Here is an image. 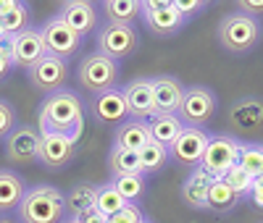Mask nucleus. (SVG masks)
I'll use <instances>...</instances> for the list:
<instances>
[{"label": "nucleus", "mask_w": 263, "mask_h": 223, "mask_svg": "<svg viewBox=\"0 0 263 223\" xmlns=\"http://www.w3.org/2000/svg\"><path fill=\"white\" fill-rule=\"evenodd\" d=\"M37 124L40 134H66L77 139L84 129V108L79 95L66 92V89L48 95L37 110Z\"/></svg>", "instance_id": "1"}, {"label": "nucleus", "mask_w": 263, "mask_h": 223, "mask_svg": "<svg viewBox=\"0 0 263 223\" xmlns=\"http://www.w3.org/2000/svg\"><path fill=\"white\" fill-rule=\"evenodd\" d=\"M16 213L21 223H61L66 215V194L53 184H37L24 192Z\"/></svg>", "instance_id": "2"}, {"label": "nucleus", "mask_w": 263, "mask_h": 223, "mask_svg": "<svg viewBox=\"0 0 263 223\" xmlns=\"http://www.w3.org/2000/svg\"><path fill=\"white\" fill-rule=\"evenodd\" d=\"M260 34H263L260 21L250 18L245 13H229L218 24V42L232 55H245V53L255 50L260 42Z\"/></svg>", "instance_id": "3"}, {"label": "nucleus", "mask_w": 263, "mask_h": 223, "mask_svg": "<svg viewBox=\"0 0 263 223\" xmlns=\"http://www.w3.org/2000/svg\"><path fill=\"white\" fill-rule=\"evenodd\" d=\"M216 92L211 87L203 84H195V87H184V95L177 110V118L182 121V126H195V129H203L213 116H216Z\"/></svg>", "instance_id": "4"}, {"label": "nucleus", "mask_w": 263, "mask_h": 223, "mask_svg": "<svg viewBox=\"0 0 263 223\" xmlns=\"http://www.w3.org/2000/svg\"><path fill=\"white\" fill-rule=\"evenodd\" d=\"M77 79L79 84L92 95H103L108 89H114L119 82V63L116 60H108L98 53L92 55H84L82 63L77 66Z\"/></svg>", "instance_id": "5"}, {"label": "nucleus", "mask_w": 263, "mask_h": 223, "mask_svg": "<svg viewBox=\"0 0 263 223\" xmlns=\"http://www.w3.org/2000/svg\"><path fill=\"white\" fill-rule=\"evenodd\" d=\"M140 18L156 37H174L187 24L171 0H140Z\"/></svg>", "instance_id": "6"}, {"label": "nucleus", "mask_w": 263, "mask_h": 223, "mask_svg": "<svg viewBox=\"0 0 263 223\" xmlns=\"http://www.w3.org/2000/svg\"><path fill=\"white\" fill-rule=\"evenodd\" d=\"M95 45H98V55L108 58V60H121L129 58L137 50L140 37L135 27H124V24H105L98 29L95 34Z\"/></svg>", "instance_id": "7"}, {"label": "nucleus", "mask_w": 263, "mask_h": 223, "mask_svg": "<svg viewBox=\"0 0 263 223\" xmlns=\"http://www.w3.org/2000/svg\"><path fill=\"white\" fill-rule=\"evenodd\" d=\"M239 142L232 134H216V137L208 139L205 145V152L200 158V168L205 173H211L213 178H221L229 168L237 166V158H239Z\"/></svg>", "instance_id": "8"}, {"label": "nucleus", "mask_w": 263, "mask_h": 223, "mask_svg": "<svg viewBox=\"0 0 263 223\" xmlns=\"http://www.w3.org/2000/svg\"><path fill=\"white\" fill-rule=\"evenodd\" d=\"M37 32H40V37H42V45H45V53H48V55H55V58H61V60L71 58V55L79 50V45H82V37H79L74 29L66 27L58 16L45 18Z\"/></svg>", "instance_id": "9"}, {"label": "nucleus", "mask_w": 263, "mask_h": 223, "mask_svg": "<svg viewBox=\"0 0 263 223\" xmlns=\"http://www.w3.org/2000/svg\"><path fill=\"white\" fill-rule=\"evenodd\" d=\"M27 79L42 95L61 92V87L66 84V79H69V63L55 58V55H45L27 71Z\"/></svg>", "instance_id": "10"}, {"label": "nucleus", "mask_w": 263, "mask_h": 223, "mask_svg": "<svg viewBox=\"0 0 263 223\" xmlns=\"http://www.w3.org/2000/svg\"><path fill=\"white\" fill-rule=\"evenodd\" d=\"M208 139H211V134L205 129L182 126L179 137L168 145V158L179 160L184 166H200V158H203V152H205Z\"/></svg>", "instance_id": "11"}, {"label": "nucleus", "mask_w": 263, "mask_h": 223, "mask_svg": "<svg viewBox=\"0 0 263 223\" xmlns=\"http://www.w3.org/2000/svg\"><path fill=\"white\" fill-rule=\"evenodd\" d=\"M74 152H77V139L66 137V134H40L37 160L45 168H53V171L66 168L74 160Z\"/></svg>", "instance_id": "12"}, {"label": "nucleus", "mask_w": 263, "mask_h": 223, "mask_svg": "<svg viewBox=\"0 0 263 223\" xmlns=\"http://www.w3.org/2000/svg\"><path fill=\"white\" fill-rule=\"evenodd\" d=\"M37 152H40V131L32 126H16L6 137V158L16 166L34 163Z\"/></svg>", "instance_id": "13"}, {"label": "nucleus", "mask_w": 263, "mask_h": 223, "mask_svg": "<svg viewBox=\"0 0 263 223\" xmlns=\"http://www.w3.org/2000/svg\"><path fill=\"white\" fill-rule=\"evenodd\" d=\"M55 16L69 29H74L79 37L98 32V11H95L92 3H87V0H66V3H61Z\"/></svg>", "instance_id": "14"}, {"label": "nucleus", "mask_w": 263, "mask_h": 223, "mask_svg": "<svg viewBox=\"0 0 263 223\" xmlns=\"http://www.w3.org/2000/svg\"><path fill=\"white\" fill-rule=\"evenodd\" d=\"M124 100H126V110L132 118L137 121H147L153 113H156V103H153V84L145 76L132 79L124 89Z\"/></svg>", "instance_id": "15"}, {"label": "nucleus", "mask_w": 263, "mask_h": 223, "mask_svg": "<svg viewBox=\"0 0 263 223\" xmlns=\"http://www.w3.org/2000/svg\"><path fill=\"white\" fill-rule=\"evenodd\" d=\"M153 103H156V113H166V116H177L182 95H184V87L177 76H153ZM153 113V116H156Z\"/></svg>", "instance_id": "16"}, {"label": "nucleus", "mask_w": 263, "mask_h": 223, "mask_svg": "<svg viewBox=\"0 0 263 223\" xmlns=\"http://www.w3.org/2000/svg\"><path fill=\"white\" fill-rule=\"evenodd\" d=\"M229 124L242 131V134H253L263 126V103L258 97H239L229 105V113H227Z\"/></svg>", "instance_id": "17"}, {"label": "nucleus", "mask_w": 263, "mask_h": 223, "mask_svg": "<svg viewBox=\"0 0 263 223\" xmlns=\"http://www.w3.org/2000/svg\"><path fill=\"white\" fill-rule=\"evenodd\" d=\"M45 55H48V53H45V45H42V37H40L37 29H27V32L16 34V39H13L11 66L29 71L32 66H34L40 58H45Z\"/></svg>", "instance_id": "18"}, {"label": "nucleus", "mask_w": 263, "mask_h": 223, "mask_svg": "<svg viewBox=\"0 0 263 223\" xmlns=\"http://www.w3.org/2000/svg\"><path fill=\"white\" fill-rule=\"evenodd\" d=\"M92 116L100 121V124H124L129 110H126V100H124V92L119 87L108 89L103 95H95L92 97Z\"/></svg>", "instance_id": "19"}, {"label": "nucleus", "mask_w": 263, "mask_h": 223, "mask_svg": "<svg viewBox=\"0 0 263 223\" xmlns=\"http://www.w3.org/2000/svg\"><path fill=\"white\" fill-rule=\"evenodd\" d=\"M27 29H32L29 6L18 3V0H0V32L16 37Z\"/></svg>", "instance_id": "20"}, {"label": "nucleus", "mask_w": 263, "mask_h": 223, "mask_svg": "<svg viewBox=\"0 0 263 223\" xmlns=\"http://www.w3.org/2000/svg\"><path fill=\"white\" fill-rule=\"evenodd\" d=\"M147 142H150V131H147V124L145 121L126 118L124 124L116 126L114 147H121V150H129V152H140Z\"/></svg>", "instance_id": "21"}, {"label": "nucleus", "mask_w": 263, "mask_h": 223, "mask_svg": "<svg viewBox=\"0 0 263 223\" xmlns=\"http://www.w3.org/2000/svg\"><path fill=\"white\" fill-rule=\"evenodd\" d=\"M211 181H213V176L205 173L200 166H197L187 176V181L182 184V199H184L190 208H195V210H205V197H208Z\"/></svg>", "instance_id": "22"}, {"label": "nucleus", "mask_w": 263, "mask_h": 223, "mask_svg": "<svg viewBox=\"0 0 263 223\" xmlns=\"http://www.w3.org/2000/svg\"><path fill=\"white\" fill-rule=\"evenodd\" d=\"M239 202H242V197H239L232 187H227L221 178H213L211 181V189H208V197H205V210H211L216 215H227Z\"/></svg>", "instance_id": "23"}, {"label": "nucleus", "mask_w": 263, "mask_h": 223, "mask_svg": "<svg viewBox=\"0 0 263 223\" xmlns=\"http://www.w3.org/2000/svg\"><path fill=\"white\" fill-rule=\"evenodd\" d=\"M24 192H27L24 178L13 171H8V168H0V213L16 210Z\"/></svg>", "instance_id": "24"}, {"label": "nucleus", "mask_w": 263, "mask_h": 223, "mask_svg": "<svg viewBox=\"0 0 263 223\" xmlns=\"http://www.w3.org/2000/svg\"><path fill=\"white\" fill-rule=\"evenodd\" d=\"M145 124H147V131H150V142H158L163 147H168L182 131V121L177 116H166V113L150 116Z\"/></svg>", "instance_id": "25"}, {"label": "nucleus", "mask_w": 263, "mask_h": 223, "mask_svg": "<svg viewBox=\"0 0 263 223\" xmlns=\"http://www.w3.org/2000/svg\"><path fill=\"white\" fill-rule=\"evenodd\" d=\"M100 11L108 18V24L135 27V21L140 18V0H105Z\"/></svg>", "instance_id": "26"}, {"label": "nucleus", "mask_w": 263, "mask_h": 223, "mask_svg": "<svg viewBox=\"0 0 263 223\" xmlns=\"http://www.w3.org/2000/svg\"><path fill=\"white\" fill-rule=\"evenodd\" d=\"M108 168H111V176H140L142 173L137 152H129L121 147H111V152H108Z\"/></svg>", "instance_id": "27"}, {"label": "nucleus", "mask_w": 263, "mask_h": 223, "mask_svg": "<svg viewBox=\"0 0 263 223\" xmlns=\"http://www.w3.org/2000/svg\"><path fill=\"white\" fill-rule=\"evenodd\" d=\"M114 189L119 192V197L129 205H137L140 199L145 197L147 192V178L140 173V176H114Z\"/></svg>", "instance_id": "28"}, {"label": "nucleus", "mask_w": 263, "mask_h": 223, "mask_svg": "<svg viewBox=\"0 0 263 223\" xmlns=\"http://www.w3.org/2000/svg\"><path fill=\"white\" fill-rule=\"evenodd\" d=\"M237 166L242 168L250 178H258V176L263 173V145H258V142H245V145H239Z\"/></svg>", "instance_id": "29"}, {"label": "nucleus", "mask_w": 263, "mask_h": 223, "mask_svg": "<svg viewBox=\"0 0 263 223\" xmlns=\"http://www.w3.org/2000/svg\"><path fill=\"white\" fill-rule=\"evenodd\" d=\"M95 194H98L95 184H77L69 194H66V210H69L71 215H77L82 210L95 208Z\"/></svg>", "instance_id": "30"}, {"label": "nucleus", "mask_w": 263, "mask_h": 223, "mask_svg": "<svg viewBox=\"0 0 263 223\" xmlns=\"http://www.w3.org/2000/svg\"><path fill=\"white\" fill-rule=\"evenodd\" d=\"M137 158H140V166H142V173H158L166 160H168V147L158 145V142H147L140 152H137Z\"/></svg>", "instance_id": "31"}, {"label": "nucleus", "mask_w": 263, "mask_h": 223, "mask_svg": "<svg viewBox=\"0 0 263 223\" xmlns=\"http://www.w3.org/2000/svg\"><path fill=\"white\" fill-rule=\"evenodd\" d=\"M126 202L119 197V192L114 189V184H103L98 187V194H95V210L105 218H111L116 210H121Z\"/></svg>", "instance_id": "32"}, {"label": "nucleus", "mask_w": 263, "mask_h": 223, "mask_svg": "<svg viewBox=\"0 0 263 223\" xmlns=\"http://www.w3.org/2000/svg\"><path fill=\"white\" fill-rule=\"evenodd\" d=\"M221 181L227 184V187H232L239 197H248V192H250V187H253V178L242 171V168H239V166H234V168H229L224 176H221Z\"/></svg>", "instance_id": "33"}, {"label": "nucleus", "mask_w": 263, "mask_h": 223, "mask_svg": "<svg viewBox=\"0 0 263 223\" xmlns=\"http://www.w3.org/2000/svg\"><path fill=\"white\" fill-rule=\"evenodd\" d=\"M108 223H145V213L140 210V205H124L121 210H116L111 218H108Z\"/></svg>", "instance_id": "34"}, {"label": "nucleus", "mask_w": 263, "mask_h": 223, "mask_svg": "<svg viewBox=\"0 0 263 223\" xmlns=\"http://www.w3.org/2000/svg\"><path fill=\"white\" fill-rule=\"evenodd\" d=\"M13 129H16V110L6 100H0V139H6Z\"/></svg>", "instance_id": "35"}, {"label": "nucleus", "mask_w": 263, "mask_h": 223, "mask_svg": "<svg viewBox=\"0 0 263 223\" xmlns=\"http://www.w3.org/2000/svg\"><path fill=\"white\" fill-rule=\"evenodd\" d=\"M174 3V8L179 11V16L187 21V18H192V16H197L200 11H205V3L203 0H171Z\"/></svg>", "instance_id": "36"}, {"label": "nucleus", "mask_w": 263, "mask_h": 223, "mask_svg": "<svg viewBox=\"0 0 263 223\" xmlns=\"http://www.w3.org/2000/svg\"><path fill=\"white\" fill-rule=\"evenodd\" d=\"M237 8H239V13H245L250 18H258L263 13V0H239Z\"/></svg>", "instance_id": "37"}, {"label": "nucleus", "mask_w": 263, "mask_h": 223, "mask_svg": "<svg viewBox=\"0 0 263 223\" xmlns=\"http://www.w3.org/2000/svg\"><path fill=\"white\" fill-rule=\"evenodd\" d=\"M77 223H108V218L105 215H100L95 208H90V210H82V213H77V215H71Z\"/></svg>", "instance_id": "38"}, {"label": "nucleus", "mask_w": 263, "mask_h": 223, "mask_svg": "<svg viewBox=\"0 0 263 223\" xmlns=\"http://www.w3.org/2000/svg\"><path fill=\"white\" fill-rule=\"evenodd\" d=\"M248 197H250V202H253L255 208H263V184L258 181V178H253V187H250Z\"/></svg>", "instance_id": "39"}, {"label": "nucleus", "mask_w": 263, "mask_h": 223, "mask_svg": "<svg viewBox=\"0 0 263 223\" xmlns=\"http://www.w3.org/2000/svg\"><path fill=\"white\" fill-rule=\"evenodd\" d=\"M11 69H13V66H11V58L0 53V82H3V79L11 74Z\"/></svg>", "instance_id": "40"}, {"label": "nucleus", "mask_w": 263, "mask_h": 223, "mask_svg": "<svg viewBox=\"0 0 263 223\" xmlns=\"http://www.w3.org/2000/svg\"><path fill=\"white\" fill-rule=\"evenodd\" d=\"M61 223H77V220H74V218H63Z\"/></svg>", "instance_id": "41"}, {"label": "nucleus", "mask_w": 263, "mask_h": 223, "mask_svg": "<svg viewBox=\"0 0 263 223\" xmlns=\"http://www.w3.org/2000/svg\"><path fill=\"white\" fill-rule=\"evenodd\" d=\"M0 223H13V220H8V218H0Z\"/></svg>", "instance_id": "42"}, {"label": "nucleus", "mask_w": 263, "mask_h": 223, "mask_svg": "<svg viewBox=\"0 0 263 223\" xmlns=\"http://www.w3.org/2000/svg\"><path fill=\"white\" fill-rule=\"evenodd\" d=\"M145 223H147V220H145Z\"/></svg>", "instance_id": "43"}]
</instances>
